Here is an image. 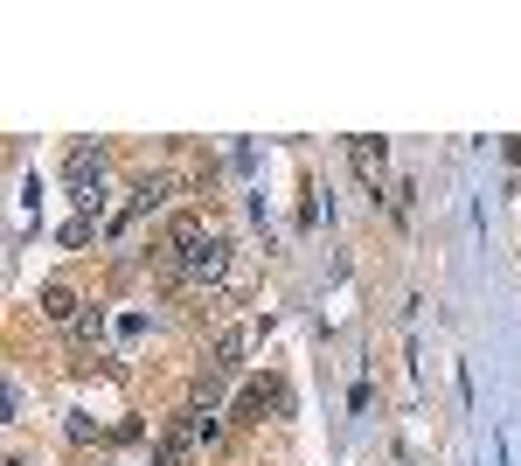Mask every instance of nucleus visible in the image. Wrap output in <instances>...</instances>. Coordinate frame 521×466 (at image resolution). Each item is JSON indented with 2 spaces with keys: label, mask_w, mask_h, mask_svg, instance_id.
I'll list each match as a JSON object with an SVG mask.
<instances>
[{
  "label": "nucleus",
  "mask_w": 521,
  "mask_h": 466,
  "mask_svg": "<svg viewBox=\"0 0 521 466\" xmlns=\"http://www.w3.org/2000/svg\"><path fill=\"white\" fill-rule=\"evenodd\" d=\"M167 265H174V279H188V286H216V279L230 272V244H223V237H202L195 251H174Z\"/></svg>",
  "instance_id": "nucleus-1"
},
{
  "label": "nucleus",
  "mask_w": 521,
  "mask_h": 466,
  "mask_svg": "<svg viewBox=\"0 0 521 466\" xmlns=\"http://www.w3.org/2000/svg\"><path fill=\"white\" fill-rule=\"evenodd\" d=\"M348 154H355V174L369 195H390V147L383 140H348Z\"/></svg>",
  "instance_id": "nucleus-2"
},
{
  "label": "nucleus",
  "mask_w": 521,
  "mask_h": 466,
  "mask_svg": "<svg viewBox=\"0 0 521 466\" xmlns=\"http://www.w3.org/2000/svg\"><path fill=\"white\" fill-rule=\"evenodd\" d=\"M63 181H70V188H105V147L77 140V147L63 154Z\"/></svg>",
  "instance_id": "nucleus-3"
},
{
  "label": "nucleus",
  "mask_w": 521,
  "mask_h": 466,
  "mask_svg": "<svg viewBox=\"0 0 521 466\" xmlns=\"http://www.w3.org/2000/svg\"><path fill=\"white\" fill-rule=\"evenodd\" d=\"M264 404H271V411H285V383H251V390L237 397V418H258Z\"/></svg>",
  "instance_id": "nucleus-4"
},
{
  "label": "nucleus",
  "mask_w": 521,
  "mask_h": 466,
  "mask_svg": "<svg viewBox=\"0 0 521 466\" xmlns=\"http://www.w3.org/2000/svg\"><path fill=\"white\" fill-rule=\"evenodd\" d=\"M174 195V181L167 174H146V181H132V216H146V209H160Z\"/></svg>",
  "instance_id": "nucleus-5"
},
{
  "label": "nucleus",
  "mask_w": 521,
  "mask_h": 466,
  "mask_svg": "<svg viewBox=\"0 0 521 466\" xmlns=\"http://www.w3.org/2000/svg\"><path fill=\"white\" fill-rule=\"evenodd\" d=\"M251 355V327H230V334H216V362L209 369H237Z\"/></svg>",
  "instance_id": "nucleus-6"
},
{
  "label": "nucleus",
  "mask_w": 521,
  "mask_h": 466,
  "mask_svg": "<svg viewBox=\"0 0 521 466\" xmlns=\"http://www.w3.org/2000/svg\"><path fill=\"white\" fill-rule=\"evenodd\" d=\"M42 320L77 327V293H70V286H42Z\"/></svg>",
  "instance_id": "nucleus-7"
},
{
  "label": "nucleus",
  "mask_w": 521,
  "mask_h": 466,
  "mask_svg": "<svg viewBox=\"0 0 521 466\" xmlns=\"http://www.w3.org/2000/svg\"><path fill=\"white\" fill-rule=\"evenodd\" d=\"M223 390H230V369H209V376H202V383H195V404H216V397H223Z\"/></svg>",
  "instance_id": "nucleus-8"
},
{
  "label": "nucleus",
  "mask_w": 521,
  "mask_h": 466,
  "mask_svg": "<svg viewBox=\"0 0 521 466\" xmlns=\"http://www.w3.org/2000/svg\"><path fill=\"white\" fill-rule=\"evenodd\" d=\"M91 237H98V223H91V216H70V223H63V244H70V251H77V244H91Z\"/></svg>",
  "instance_id": "nucleus-9"
},
{
  "label": "nucleus",
  "mask_w": 521,
  "mask_h": 466,
  "mask_svg": "<svg viewBox=\"0 0 521 466\" xmlns=\"http://www.w3.org/2000/svg\"><path fill=\"white\" fill-rule=\"evenodd\" d=\"M195 439L216 446V439H223V418H216V411H195Z\"/></svg>",
  "instance_id": "nucleus-10"
},
{
  "label": "nucleus",
  "mask_w": 521,
  "mask_h": 466,
  "mask_svg": "<svg viewBox=\"0 0 521 466\" xmlns=\"http://www.w3.org/2000/svg\"><path fill=\"white\" fill-rule=\"evenodd\" d=\"M105 334V313H77V341H98Z\"/></svg>",
  "instance_id": "nucleus-11"
}]
</instances>
